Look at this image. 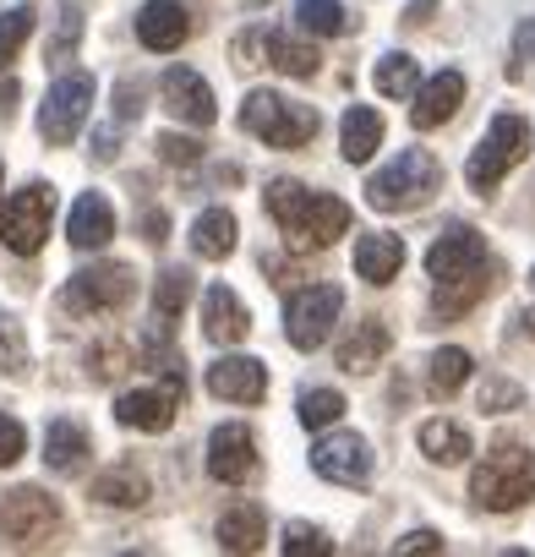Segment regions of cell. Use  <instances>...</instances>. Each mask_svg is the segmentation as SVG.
Returning a JSON list of instances; mask_svg holds the SVG:
<instances>
[{"label": "cell", "mask_w": 535, "mask_h": 557, "mask_svg": "<svg viewBox=\"0 0 535 557\" xmlns=\"http://www.w3.org/2000/svg\"><path fill=\"white\" fill-rule=\"evenodd\" d=\"M268 219L279 224L290 251H328L339 235H350V202L334 191H307L301 181L268 186Z\"/></svg>", "instance_id": "1"}, {"label": "cell", "mask_w": 535, "mask_h": 557, "mask_svg": "<svg viewBox=\"0 0 535 557\" xmlns=\"http://www.w3.org/2000/svg\"><path fill=\"white\" fill-rule=\"evenodd\" d=\"M443 191V164L432 148H405L388 170H377L366 181V202L377 213H415Z\"/></svg>", "instance_id": "2"}, {"label": "cell", "mask_w": 535, "mask_h": 557, "mask_svg": "<svg viewBox=\"0 0 535 557\" xmlns=\"http://www.w3.org/2000/svg\"><path fill=\"white\" fill-rule=\"evenodd\" d=\"M470 497L492 513H513L535 497V448L497 443L475 470H470Z\"/></svg>", "instance_id": "3"}, {"label": "cell", "mask_w": 535, "mask_h": 557, "mask_svg": "<svg viewBox=\"0 0 535 557\" xmlns=\"http://www.w3.org/2000/svg\"><path fill=\"white\" fill-rule=\"evenodd\" d=\"M240 126H246L251 137H262L268 148H307V143L323 132V115H318L312 104H296V99H285V94L257 88V94H246V104H240Z\"/></svg>", "instance_id": "4"}, {"label": "cell", "mask_w": 535, "mask_h": 557, "mask_svg": "<svg viewBox=\"0 0 535 557\" xmlns=\"http://www.w3.org/2000/svg\"><path fill=\"white\" fill-rule=\"evenodd\" d=\"M530 148H535V137H530V121L524 115H513V110H502L492 126H486V137L475 143V153H470V164H464V181H470V191H497V181L513 170V164H524L530 159Z\"/></svg>", "instance_id": "5"}, {"label": "cell", "mask_w": 535, "mask_h": 557, "mask_svg": "<svg viewBox=\"0 0 535 557\" xmlns=\"http://www.w3.org/2000/svg\"><path fill=\"white\" fill-rule=\"evenodd\" d=\"M50 219H55V186L28 181L23 191L7 197V208H0V240H7L17 257H34L50 240Z\"/></svg>", "instance_id": "6"}, {"label": "cell", "mask_w": 535, "mask_h": 557, "mask_svg": "<svg viewBox=\"0 0 535 557\" xmlns=\"http://www.w3.org/2000/svg\"><path fill=\"white\" fill-rule=\"evenodd\" d=\"M0 530H7L12 546L39 552V546H50L61 535V503L50 492H39V486H17V492L0 497Z\"/></svg>", "instance_id": "7"}, {"label": "cell", "mask_w": 535, "mask_h": 557, "mask_svg": "<svg viewBox=\"0 0 535 557\" xmlns=\"http://www.w3.org/2000/svg\"><path fill=\"white\" fill-rule=\"evenodd\" d=\"M137 290V278L126 262H94V268H77L61 290V307L77 312V318H94V312H121Z\"/></svg>", "instance_id": "8"}, {"label": "cell", "mask_w": 535, "mask_h": 557, "mask_svg": "<svg viewBox=\"0 0 535 557\" xmlns=\"http://www.w3.org/2000/svg\"><path fill=\"white\" fill-rule=\"evenodd\" d=\"M88 115H94V77H88V72H66V77L50 83V94H45L39 132H45L50 148H66V143H77V132H83Z\"/></svg>", "instance_id": "9"}, {"label": "cell", "mask_w": 535, "mask_h": 557, "mask_svg": "<svg viewBox=\"0 0 535 557\" xmlns=\"http://www.w3.org/2000/svg\"><path fill=\"white\" fill-rule=\"evenodd\" d=\"M339 312H345V290L339 285H307L285 307V339L296 350H318V345H328Z\"/></svg>", "instance_id": "10"}, {"label": "cell", "mask_w": 535, "mask_h": 557, "mask_svg": "<svg viewBox=\"0 0 535 557\" xmlns=\"http://www.w3.org/2000/svg\"><path fill=\"white\" fill-rule=\"evenodd\" d=\"M186 405V372H164L159 388H132L115 399V421L137 432H170L175 410Z\"/></svg>", "instance_id": "11"}, {"label": "cell", "mask_w": 535, "mask_h": 557, "mask_svg": "<svg viewBox=\"0 0 535 557\" xmlns=\"http://www.w3.org/2000/svg\"><path fill=\"white\" fill-rule=\"evenodd\" d=\"M257 437H251V426H240V421H224V426H213V437H208V475L213 481H224V486H246L251 475H257Z\"/></svg>", "instance_id": "12"}, {"label": "cell", "mask_w": 535, "mask_h": 557, "mask_svg": "<svg viewBox=\"0 0 535 557\" xmlns=\"http://www.w3.org/2000/svg\"><path fill=\"white\" fill-rule=\"evenodd\" d=\"M312 470L323 481H334V486H366L372 481V448L356 432H328L312 448Z\"/></svg>", "instance_id": "13"}, {"label": "cell", "mask_w": 535, "mask_h": 557, "mask_svg": "<svg viewBox=\"0 0 535 557\" xmlns=\"http://www.w3.org/2000/svg\"><path fill=\"white\" fill-rule=\"evenodd\" d=\"M159 99H164V110H170L175 121H186V126H213V121H219L213 88H208L191 66H170V72L159 77Z\"/></svg>", "instance_id": "14"}, {"label": "cell", "mask_w": 535, "mask_h": 557, "mask_svg": "<svg viewBox=\"0 0 535 557\" xmlns=\"http://www.w3.org/2000/svg\"><path fill=\"white\" fill-rule=\"evenodd\" d=\"M481 262H492V251H486V235L470 230V224H448L432 240V251H426V273L432 278H459V273H470Z\"/></svg>", "instance_id": "15"}, {"label": "cell", "mask_w": 535, "mask_h": 557, "mask_svg": "<svg viewBox=\"0 0 535 557\" xmlns=\"http://www.w3.org/2000/svg\"><path fill=\"white\" fill-rule=\"evenodd\" d=\"M208 394L229 399V405H257V399H268V367L251 356H219L208 367Z\"/></svg>", "instance_id": "16"}, {"label": "cell", "mask_w": 535, "mask_h": 557, "mask_svg": "<svg viewBox=\"0 0 535 557\" xmlns=\"http://www.w3.org/2000/svg\"><path fill=\"white\" fill-rule=\"evenodd\" d=\"M497 278H502V262H497V257L481 262V268H470V273H459V278H437L432 312H437V318H464L475 301H486V296L497 290Z\"/></svg>", "instance_id": "17"}, {"label": "cell", "mask_w": 535, "mask_h": 557, "mask_svg": "<svg viewBox=\"0 0 535 557\" xmlns=\"http://www.w3.org/2000/svg\"><path fill=\"white\" fill-rule=\"evenodd\" d=\"M137 39H142L148 50H159V55L181 50V45L191 39L186 7H181V0H148V7L137 12Z\"/></svg>", "instance_id": "18"}, {"label": "cell", "mask_w": 535, "mask_h": 557, "mask_svg": "<svg viewBox=\"0 0 535 557\" xmlns=\"http://www.w3.org/2000/svg\"><path fill=\"white\" fill-rule=\"evenodd\" d=\"M202 334H208L213 345H240V339L251 334V312H246V301H240L229 285H213V290L202 296Z\"/></svg>", "instance_id": "19"}, {"label": "cell", "mask_w": 535, "mask_h": 557, "mask_svg": "<svg viewBox=\"0 0 535 557\" xmlns=\"http://www.w3.org/2000/svg\"><path fill=\"white\" fill-rule=\"evenodd\" d=\"M459 104H464V77H459V72H437L432 83L415 88V110H410V121H415V132H432V126L453 121Z\"/></svg>", "instance_id": "20"}, {"label": "cell", "mask_w": 535, "mask_h": 557, "mask_svg": "<svg viewBox=\"0 0 535 557\" xmlns=\"http://www.w3.org/2000/svg\"><path fill=\"white\" fill-rule=\"evenodd\" d=\"M110 235H115V208H110V197H99V191L77 197L72 224H66V240H72L77 251H99Z\"/></svg>", "instance_id": "21"}, {"label": "cell", "mask_w": 535, "mask_h": 557, "mask_svg": "<svg viewBox=\"0 0 535 557\" xmlns=\"http://www.w3.org/2000/svg\"><path fill=\"white\" fill-rule=\"evenodd\" d=\"M88 454H94V443H88V432H83L72 416H61V421L45 426V465H50L55 475H77V470L88 465Z\"/></svg>", "instance_id": "22"}, {"label": "cell", "mask_w": 535, "mask_h": 557, "mask_svg": "<svg viewBox=\"0 0 535 557\" xmlns=\"http://www.w3.org/2000/svg\"><path fill=\"white\" fill-rule=\"evenodd\" d=\"M219 546L246 557V552H262L268 546V513L257 503H229L224 519H219Z\"/></svg>", "instance_id": "23"}, {"label": "cell", "mask_w": 535, "mask_h": 557, "mask_svg": "<svg viewBox=\"0 0 535 557\" xmlns=\"http://www.w3.org/2000/svg\"><path fill=\"white\" fill-rule=\"evenodd\" d=\"M399 268H405V240L399 235L372 230V235L356 240V273L366 278V285H388V278H399Z\"/></svg>", "instance_id": "24"}, {"label": "cell", "mask_w": 535, "mask_h": 557, "mask_svg": "<svg viewBox=\"0 0 535 557\" xmlns=\"http://www.w3.org/2000/svg\"><path fill=\"white\" fill-rule=\"evenodd\" d=\"M388 350H394L388 323H383V318H366V323H356V334L339 345V367H345V372H372V367H383Z\"/></svg>", "instance_id": "25"}, {"label": "cell", "mask_w": 535, "mask_h": 557, "mask_svg": "<svg viewBox=\"0 0 535 557\" xmlns=\"http://www.w3.org/2000/svg\"><path fill=\"white\" fill-rule=\"evenodd\" d=\"M377 143H383V115L372 104H350L345 121H339V153L350 164H366L377 153Z\"/></svg>", "instance_id": "26"}, {"label": "cell", "mask_w": 535, "mask_h": 557, "mask_svg": "<svg viewBox=\"0 0 535 557\" xmlns=\"http://www.w3.org/2000/svg\"><path fill=\"white\" fill-rule=\"evenodd\" d=\"M191 251L202 262H224L235 251V213L229 208H202L191 219Z\"/></svg>", "instance_id": "27"}, {"label": "cell", "mask_w": 535, "mask_h": 557, "mask_svg": "<svg viewBox=\"0 0 535 557\" xmlns=\"http://www.w3.org/2000/svg\"><path fill=\"white\" fill-rule=\"evenodd\" d=\"M415 437H421V454H426L432 465H464V459L475 454L470 432H464L459 421H443V416H437V421H426Z\"/></svg>", "instance_id": "28"}, {"label": "cell", "mask_w": 535, "mask_h": 557, "mask_svg": "<svg viewBox=\"0 0 535 557\" xmlns=\"http://www.w3.org/2000/svg\"><path fill=\"white\" fill-rule=\"evenodd\" d=\"M94 497L110 508H142L148 503V475L137 465H110L94 475Z\"/></svg>", "instance_id": "29"}, {"label": "cell", "mask_w": 535, "mask_h": 557, "mask_svg": "<svg viewBox=\"0 0 535 557\" xmlns=\"http://www.w3.org/2000/svg\"><path fill=\"white\" fill-rule=\"evenodd\" d=\"M262 55H268V66H279L285 77H312L323 61H318V50L307 45V39H296V34H268L262 39Z\"/></svg>", "instance_id": "30"}, {"label": "cell", "mask_w": 535, "mask_h": 557, "mask_svg": "<svg viewBox=\"0 0 535 557\" xmlns=\"http://www.w3.org/2000/svg\"><path fill=\"white\" fill-rule=\"evenodd\" d=\"M296 23H301V34H312V39H339V34H350V12L339 7V0H296Z\"/></svg>", "instance_id": "31"}, {"label": "cell", "mask_w": 535, "mask_h": 557, "mask_svg": "<svg viewBox=\"0 0 535 557\" xmlns=\"http://www.w3.org/2000/svg\"><path fill=\"white\" fill-rule=\"evenodd\" d=\"M372 83H377V94H383V99H410V94L421 88V66H415L405 50H394V55H383V61H377Z\"/></svg>", "instance_id": "32"}, {"label": "cell", "mask_w": 535, "mask_h": 557, "mask_svg": "<svg viewBox=\"0 0 535 557\" xmlns=\"http://www.w3.org/2000/svg\"><path fill=\"white\" fill-rule=\"evenodd\" d=\"M464 377H470V350H459V345H448V350H437L432 361H426V383H432V394H459L464 388Z\"/></svg>", "instance_id": "33"}, {"label": "cell", "mask_w": 535, "mask_h": 557, "mask_svg": "<svg viewBox=\"0 0 535 557\" xmlns=\"http://www.w3.org/2000/svg\"><path fill=\"white\" fill-rule=\"evenodd\" d=\"M296 416H301L307 432H323V426H334L345 416V394L339 388H307L301 405H296Z\"/></svg>", "instance_id": "34"}, {"label": "cell", "mask_w": 535, "mask_h": 557, "mask_svg": "<svg viewBox=\"0 0 535 557\" xmlns=\"http://www.w3.org/2000/svg\"><path fill=\"white\" fill-rule=\"evenodd\" d=\"M191 273L186 268H164L159 278H153V312L159 318H175V312H186V301H191Z\"/></svg>", "instance_id": "35"}, {"label": "cell", "mask_w": 535, "mask_h": 557, "mask_svg": "<svg viewBox=\"0 0 535 557\" xmlns=\"http://www.w3.org/2000/svg\"><path fill=\"white\" fill-rule=\"evenodd\" d=\"M34 7H12V12H0V72H7L17 55H23V45H28V34H34Z\"/></svg>", "instance_id": "36"}, {"label": "cell", "mask_w": 535, "mask_h": 557, "mask_svg": "<svg viewBox=\"0 0 535 557\" xmlns=\"http://www.w3.org/2000/svg\"><path fill=\"white\" fill-rule=\"evenodd\" d=\"M0 372L23 377L28 372V339H23V323L0 312Z\"/></svg>", "instance_id": "37"}, {"label": "cell", "mask_w": 535, "mask_h": 557, "mask_svg": "<svg viewBox=\"0 0 535 557\" xmlns=\"http://www.w3.org/2000/svg\"><path fill=\"white\" fill-rule=\"evenodd\" d=\"M285 557H328L334 552V541H328V530H318V524H285V546H279Z\"/></svg>", "instance_id": "38"}, {"label": "cell", "mask_w": 535, "mask_h": 557, "mask_svg": "<svg viewBox=\"0 0 535 557\" xmlns=\"http://www.w3.org/2000/svg\"><path fill=\"white\" fill-rule=\"evenodd\" d=\"M126 367H132V350H126L121 339H99V345L88 350V372H94L99 383H115Z\"/></svg>", "instance_id": "39"}, {"label": "cell", "mask_w": 535, "mask_h": 557, "mask_svg": "<svg viewBox=\"0 0 535 557\" xmlns=\"http://www.w3.org/2000/svg\"><path fill=\"white\" fill-rule=\"evenodd\" d=\"M23 448H28V432H23V421L0 410V465H17V459H23Z\"/></svg>", "instance_id": "40"}, {"label": "cell", "mask_w": 535, "mask_h": 557, "mask_svg": "<svg viewBox=\"0 0 535 557\" xmlns=\"http://www.w3.org/2000/svg\"><path fill=\"white\" fill-rule=\"evenodd\" d=\"M77 39H83V17H77V7H66V12H61V39L50 45V61H66Z\"/></svg>", "instance_id": "41"}, {"label": "cell", "mask_w": 535, "mask_h": 557, "mask_svg": "<svg viewBox=\"0 0 535 557\" xmlns=\"http://www.w3.org/2000/svg\"><path fill=\"white\" fill-rule=\"evenodd\" d=\"M159 153H164V164H197V159H202V148H197L191 137H175V132L159 137Z\"/></svg>", "instance_id": "42"}, {"label": "cell", "mask_w": 535, "mask_h": 557, "mask_svg": "<svg viewBox=\"0 0 535 557\" xmlns=\"http://www.w3.org/2000/svg\"><path fill=\"white\" fill-rule=\"evenodd\" d=\"M394 552H399V557H415V552L437 557V552H443V535H437V530H410V535H405V541H399Z\"/></svg>", "instance_id": "43"}, {"label": "cell", "mask_w": 535, "mask_h": 557, "mask_svg": "<svg viewBox=\"0 0 535 557\" xmlns=\"http://www.w3.org/2000/svg\"><path fill=\"white\" fill-rule=\"evenodd\" d=\"M502 405H519V388L513 383H486L481 388V410H502Z\"/></svg>", "instance_id": "44"}, {"label": "cell", "mask_w": 535, "mask_h": 557, "mask_svg": "<svg viewBox=\"0 0 535 557\" xmlns=\"http://www.w3.org/2000/svg\"><path fill=\"white\" fill-rule=\"evenodd\" d=\"M115 99H121V104H115V115H121V121H137V115H142V88H137V83H121V94H115Z\"/></svg>", "instance_id": "45"}, {"label": "cell", "mask_w": 535, "mask_h": 557, "mask_svg": "<svg viewBox=\"0 0 535 557\" xmlns=\"http://www.w3.org/2000/svg\"><path fill=\"white\" fill-rule=\"evenodd\" d=\"M513 50H519V61H535V17L513 28Z\"/></svg>", "instance_id": "46"}, {"label": "cell", "mask_w": 535, "mask_h": 557, "mask_svg": "<svg viewBox=\"0 0 535 557\" xmlns=\"http://www.w3.org/2000/svg\"><path fill=\"white\" fill-rule=\"evenodd\" d=\"M142 230H148V240H153V246H164V235H170V219H164V213H148V219H142Z\"/></svg>", "instance_id": "47"}, {"label": "cell", "mask_w": 535, "mask_h": 557, "mask_svg": "<svg viewBox=\"0 0 535 557\" xmlns=\"http://www.w3.org/2000/svg\"><path fill=\"white\" fill-rule=\"evenodd\" d=\"M99 159H115V132H110V126L99 132Z\"/></svg>", "instance_id": "48"}, {"label": "cell", "mask_w": 535, "mask_h": 557, "mask_svg": "<svg viewBox=\"0 0 535 557\" xmlns=\"http://www.w3.org/2000/svg\"><path fill=\"white\" fill-rule=\"evenodd\" d=\"M12 99H17V83H7V88H0V115H12Z\"/></svg>", "instance_id": "49"}, {"label": "cell", "mask_w": 535, "mask_h": 557, "mask_svg": "<svg viewBox=\"0 0 535 557\" xmlns=\"http://www.w3.org/2000/svg\"><path fill=\"white\" fill-rule=\"evenodd\" d=\"M426 12H432V0H415V7H410V23H426Z\"/></svg>", "instance_id": "50"}, {"label": "cell", "mask_w": 535, "mask_h": 557, "mask_svg": "<svg viewBox=\"0 0 535 557\" xmlns=\"http://www.w3.org/2000/svg\"><path fill=\"white\" fill-rule=\"evenodd\" d=\"M519 323H524V334H530V339H535V307H530V312H524V318H519Z\"/></svg>", "instance_id": "51"}, {"label": "cell", "mask_w": 535, "mask_h": 557, "mask_svg": "<svg viewBox=\"0 0 535 557\" xmlns=\"http://www.w3.org/2000/svg\"><path fill=\"white\" fill-rule=\"evenodd\" d=\"M530 290H535V268H530Z\"/></svg>", "instance_id": "52"}]
</instances>
